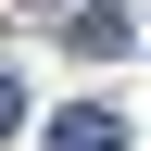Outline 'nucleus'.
Masks as SVG:
<instances>
[{
  "instance_id": "nucleus-1",
  "label": "nucleus",
  "mask_w": 151,
  "mask_h": 151,
  "mask_svg": "<svg viewBox=\"0 0 151 151\" xmlns=\"http://www.w3.org/2000/svg\"><path fill=\"white\" fill-rule=\"evenodd\" d=\"M50 151H126V113H113V101H63Z\"/></svg>"
},
{
  "instance_id": "nucleus-2",
  "label": "nucleus",
  "mask_w": 151,
  "mask_h": 151,
  "mask_svg": "<svg viewBox=\"0 0 151 151\" xmlns=\"http://www.w3.org/2000/svg\"><path fill=\"white\" fill-rule=\"evenodd\" d=\"M63 38H76V50H88V63H113V50H139V25H126V13H113V0H101V13H76Z\"/></svg>"
},
{
  "instance_id": "nucleus-3",
  "label": "nucleus",
  "mask_w": 151,
  "mask_h": 151,
  "mask_svg": "<svg viewBox=\"0 0 151 151\" xmlns=\"http://www.w3.org/2000/svg\"><path fill=\"white\" fill-rule=\"evenodd\" d=\"M13 126H25V76H0V139H13Z\"/></svg>"
}]
</instances>
